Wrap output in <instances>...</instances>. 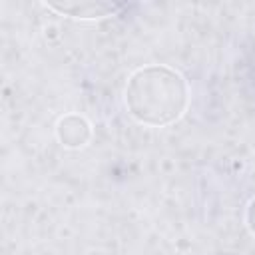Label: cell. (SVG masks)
Segmentation results:
<instances>
[{
  "mask_svg": "<svg viewBox=\"0 0 255 255\" xmlns=\"http://www.w3.org/2000/svg\"><path fill=\"white\" fill-rule=\"evenodd\" d=\"M44 6H48L60 16H70L74 20H98L118 14L126 4L102 2V0H62V2H44Z\"/></svg>",
  "mask_w": 255,
  "mask_h": 255,
  "instance_id": "cell-2",
  "label": "cell"
},
{
  "mask_svg": "<svg viewBox=\"0 0 255 255\" xmlns=\"http://www.w3.org/2000/svg\"><path fill=\"white\" fill-rule=\"evenodd\" d=\"M128 114L145 126L163 128L177 122L189 102L185 78L163 64L137 68L124 92Z\"/></svg>",
  "mask_w": 255,
  "mask_h": 255,
  "instance_id": "cell-1",
  "label": "cell"
},
{
  "mask_svg": "<svg viewBox=\"0 0 255 255\" xmlns=\"http://www.w3.org/2000/svg\"><path fill=\"white\" fill-rule=\"evenodd\" d=\"M247 225L255 233V199H251V203L247 207Z\"/></svg>",
  "mask_w": 255,
  "mask_h": 255,
  "instance_id": "cell-4",
  "label": "cell"
},
{
  "mask_svg": "<svg viewBox=\"0 0 255 255\" xmlns=\"http://www.w3.org/2000/svg\"><path fill=\"white\" fill-rule=\"evenodd\" d=\"M56 137L64 147H82L92 137V126L84 116L68 114L58 120Z\"/></svg>",
  "mask_w": 255,
  "mask_h": 255,
  "instance_id": "cell-3",
  "label": "cell"
}]
</instances>
